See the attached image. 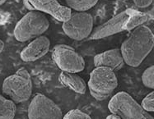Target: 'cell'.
I'll list each match as a JSON object with an SVG mask.
<instances>
[{"label":"cell","mask_w":154,"mask_h":119,"mask_svg":"<svg viewBox=\"0 0 154 119\" xmlns=\"http://www.w3.org/2000/svg\"><path fill=\"white\" fill-rule=\"evenodd\" d=\"M6 1L7 0H0V6H1V5H3V3H6Z\"/></svg>","instance_id":"cell-22"},{"label":"cell","mask_w":154,"mask_h":119,"mask_svg":"<svg viewBox=\"0 0 154 119\" xmlns=\"http://www.w3.org/2000/svg\"><path fill=\"white\" fill-rule=\"evenodd\" d=\"M51 41L46 36L41 35L35 38L24 48L21 53V58L24 62H34L44 57L50 50Z\"/></svg>","instance_id":"cell-11"},{"label":"cell","mask_w":154,"mask_h":119,"mask_svg":"<svg viewBox=\"0 0 154 119\" xmlns=\"http://www.w3.org/2000/svg\"><path fill=\"white\" fill-rule=\"evenodd\" d=\"M153 45L154 36L151 29L143 25L137 26L120 48L125 63L132 67H138L151 53Z\"/></svg>","instance_id":"cell-1"},{"label":"cell","mask_w":154,"mask_h":119,"mask_svg":"<svg viewBox=\"0 0 154 119\" xmlns=\"http://www.w3.org/2000/svg\"><path fill=\"white\" fill-rule=\"evenodd\" d=\"M95 67H106L113 71L120 70L125 65L122 53L119 49H114L99 53L94 57Z\"/></svg>","instance_id":"cell-12"},{"label":"cell","mask_w":154,"mask_h":119,"mask_svg":"<svg viewBox=\"0 0 154 119\" xmlns=\"http://www.w3.org/2000/svg\"><path fill=\"white\" fill-rule=\"evenodd\" d=\"M16 114V104L0 94V118L13 119Z\"/></svg>","instance_id":"cell-14"},{"label":"cell","mask_w":154,"mask_h":119,"mask_svg":"<svg viewBox=\"0 0 154 119\" xmlns=\"http://www.w3.org/2000/svg\"><path fill=\"white\" fill-rule=\"evenodd\" d=\"M63 31L69 38L82 40L91 34L93 29V18L85 12L72 13L69 20L63 22Z\"/></svg>","instance_id":"cell-8"},{"label":"cell","mask_w":154,"mask_h":119,"mask_svg":"<svg viewBox=\"0 0 154 119\" xmlns=\"http://www.w3.org/2000/svg\"><path fill=\"white\" fill-rule=\"evenodd\" d=\"M3 48H4V44H3V41L0 40V53L3 52Z\"/></svg>","instance_id":"cell-21"},{"label":"cell","mask_w":154,"mask_h":119,"mask_svg":"<svg viewBox=\"0 0 154 119\" xmlns=\"http://www.w3.org/2000/svg\"><path fill=\"white\" fill-rule=\"evenodd\" d=\"M23 4L30 11H38L47 13L59 22L69 20L72 9L60 4L58 0H23Z\"/></svg>","instance_id":"cell-10"},{"label":"cell","mask_w":154,"mask_h":119,"mask_svg":"<svg viewBox=\"0 0 154 119\" xmlns=\"http://www.w3.org/2000/svg\"><path fill=\"white\" fill-rule=\"evenodd\" d=\"M27 116L30 119H60L63 118V113L53 100L44 94H37L30 103Z\"/></svg>","instance_id":"cell-9"},{"label":"cell","mask_w":154,"mask_h":119,"mask_svg":"<svg viewBox=\"0 0 154 119\" xmlns=\"http://www.w3.org/2000/svg\"><path fill=\"white\" fill-rule=\"evenodd\" d=\"M134 3L139 8H146L152 4V0H132Z\"/></svg>","instance_id":"cell-19"},{"label":"cell","mask_w":154,"mask_h":119,"mask_svg":"<svg viewBox=\"0 0 154 119\" xmlns=\"http://www.w3.org/2000/svg\"><path fill=\"white\" fill-rule=\"evenodd\" d=\"M110 113L123 119H153L134 99L125 91L115 94L108 104Z\"/></svg>","instance_id":"cell-6"},{"label":"cell","mask_w":154,"mask_h":119,"mask_svg":"<svg viewBox=\"0 0 154 119\" xmlns=\"http://www.w3.org/2000/svg\"><path fill=\"white\" fill-rule=\"evenodd\" d=\"M106 119H120V116H118L116 114H115V113H110V115H108L106 117Z\"/></svg>","instance_id":"cell-20"},{"label":"cell","mask_w":154,"mask_h":119,"mask_svg":"<svg viewBox=\"0 0 154 119\" xmlns=\"http://www.w3.org/2000/svg\"><path fill=\"white\" fill-rule=\"evenodd\" d=\"M49 26L50 22L44 13L30 11L17 22L14 28V36L19 42H26L42 35Z\"/></svg>","instance_id":"cell-3"},{"label":"cell","mask_w":154,"mask_h":119,"mask_svg":"<svg viewBox=\"0 0 154 119\" xmlns=\"http://www.w3.org/2000/svg\"><path fill=\"white\" fill-rule=\"evenodd\" d=\"M150 18L151 16L148 13L129 8L95 28L88 36V39L91 40H100L125 31H132L138 25L144 24Z\"/></svg>","instance_id":"cell-2"},{"label":"cell","mask_w":154,"mask_h":119,"mask_svg":"<svg viewBox=\"0 0 154 119\" xmlns=\"http://www.w3.org/2000/svg\"><path fill=\"white\" fill-rule=\"evenodd\" d=\"M98 0H66L67 5L78 12H86L97 3Z\"/></svg>","instance_id":"cell-15"},{"label":"cell","mask_w":154,"mask_h":119,"mask_svg":"<svg viewBox=\"0 0 154 119\" xmlns=\"http://www.w3.org/2000/svg\"><path fill=\"white\" fill-rule=\"evenodd\" d=\"M153 99H154V94L153 91H152L150 94H148L146 97L142 101L141 106L143 109L150 113V112H154V104H153Z\"/></svg>","instance_id":"cell-18"},{"label":"cell","mask_w":154,"mask_h":119,"mask_svg":"<svg viewBox=\"0 0 154 119\" xmlns=\"http://www.w3.org/2000/svg\"><path fill=\"white\" fill-rule=\"evenodd\" d=\"M64 119H90L91 117L88 113L82 112L79 109H72L67 113L64 116H63Z\"/></svg>","instance_id":"cell-17"},{"label":"cell","mask_w":154,"mask_h":119,"mask_svg":"<svg viewBox=\"0 0 154 119\" xmlns=\"http://www.w3.org/2000/svg\"><path fill=\"white\" fill-rule=\"evenodd\" d=\"M59 81L69 90L80 94H84L87 91V84L85 81L74 72H63L59 76Z\"/></svg>","instance_id":"cell-13"},{"label":"cell","mask_w":154,"mask_h":119,"mask_svg":"<svg viewBox=\"0 0 154 119\" xmlns=\"http://www.w3.org/2000/svg\"><path fill=\"white\" fill-rule=\"evenodd\" d=\"M52 58L62 71L78 73L85 68V61L80 54L66 44H58L52 50Z\"/></svg>","instance_id":"cell-7"},{"label":"cell","mask_w":154,"mask_h":119,"mask_svg":"<svg viewBox=\"0 0 154 119\" xmlns=\"http://www.w3.org/2000/svg\"><path fill=\"white\" fill-rule=\"evenodd\" d=\"M118 86V80L113 70L106 67H96L91 71L88 88L91 96L97 100H106Z\"/></svg>","instance_id":"cell-4"},{"label":"cell","mask_w":154,"mask_h":119,"mask_svg":"<svg viewBox=\"0 0 154 119\" xmlns=\"http://www.w3.org/2000/svg\"><path fill=\"white\" fill-rule=\"evenodd\" d=\"M2 89L3 93L15 103L28 100L32 94V82L27 70L22 67L15 74L8 76Z\"/></svg>","instance_id":"cell-5"},{"label":"cell","mask_w":154,"mask_h":119,"mask_svg":"<svg viewBox=\"0 0 154 119\" xmlns=\"http://www.w3.org/2000/svg\"><path fill=\"white\" fill-rule=\"evenodd\" d=\"M154 66H150L149 67L145 70L143 75H142V82L144 85L145 87L149 88V89H153L154 88Z\"/></svg>","instance_id":"cell-16"}]
</instances>
